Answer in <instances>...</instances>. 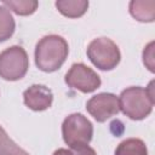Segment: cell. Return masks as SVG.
Wrapping results in <instances>:
<instances>
[{
    "label": "cell",
    "mask_w": 155,
    "mask_h": 155,
    "mask_svg": "<svg viewBox=\"0 0 155 155\" xmlns=\"http://www.w3.org/2000/svg\"><path fill=\"white\" fill-rule=\"evenodd\" d=\"M53 155H97V154L92 148L85 147L81 149H58L53 153Z\"/></svg>",
    "instance_id": "15"
},
{
    "label": "cell",
    "mask_w": 155,
    "mask_h": 155,
    "mask_svg": "<svg viewBox=\"0 0 155 155\" xmlns=\"http://www.w3.org/2000/svg\"><path fill=\"white\" fill-rule=\"evenodd\" d=\"M119 105L122 113L132 120L147 117L154 105L153 82H150L148 88L133 86L124 90L119 98Z\"/></svg>",
    "instance_id": "2"
},
{
    "label": "cell",
    "mask_w": 155,
    "mask_h": 155,
    "mask_svg": "<svg viewBox=\"0 0 155 155\" xmlns=\"http://www.w3.org/2000/svg\"><path fill=\"white\" fill-rule=\"evenodd\" d=\"M23 99L24 104L29 109L34 111H42L51 107L53 94L51 90L44 85H33L24 91Z\"/></svg>",
    "instance_id": "8"
},
{
    "label": "cell",
    "mask_w": 155,
    "mask_h": 155,
    "mask_svg": "<svg viewBox=\"0 0 155 155\" xmlns=\"http://www.w3.org/2000/svg\"><path fill=\"white\" fill-rule=\"evenodd\" d=\"M130 12L139 22H153L155 18V1L153 0L131 1Z\"/></svg>",
    "instance_id": "9"
},
{
    "label": "cell",
    "mask_w": 155,
    "mask_h": 155,
    "mask_svg": "<svg viewBox=\"0 0 155 155\" xmlns=\"http://www.w3.org/2000/svg\"><path fill=\"white\" fill-rule=\"evenodd\" d=\"M5 6H7L10 10H12L15 13L21 15V16H28L35 12L38 8V1L35 0H19V1H13V0H5L2 1Z\"/></svg>",
    "instance_id": "13"
},
{
    "label": "cell",
    "mask_w": 155,
    "mask_h": 155,
    "mask_svg": "<svg viewBox=\"0 0 155 155\" xmlns=\"http://www.w3.org/2000/svg\"><path fill=\"white\" fill-rule=\"evenodd\" d=\"M62 133L64 142L70 149H81L88 147V143L92 139L93 127L86 116L75 113L64 119Z\"/></svg>",
    "instance_id": "3"
},
{
    "label": "cell",
    "mask_w": 155,
    "mask_h": 155,
    "mask_svg": "<svg viewBox=\"0 0 155 155\" xmlns=\"http://www.w3.org/2000/svg\"><path fill=\"white\" fill-rule=\"evenodd\" d=\"M0 155H29L25 150L19 148L0 126Z\"/></svg>",
    "instance_id": "14"
},
{
    "label": "cell",
    "mask_w": 155,
    "mask_h": 155,
    "mask_svg": "<svg viewBox=\"0 0 155 155\" xmlns=\"http://www.w3.org/2000/svg\"><path fill=\"white\" fill-rule=\"evenodd\" d=\"M115 155H148V150L143 140L130 138L119 144L115 150Z\"/></svg>",
    "instance_id": "11"
},
{
    "label": "cell",
    "mask_w": 155,
    "mask_h": 155,
    "mask_svg": "<svg viewBox=\"0 0 155 155\" xmlns=\"http://www.w3.org/2000/svg\"><path fill=\"white\" fill-rule=\"evenodd\" d=\"M29 67L28 54L21 46H11L0 53V78L7 81L22 79Z\"/></svg>",
    "instance_id": "5"
},
{
    "label": "cell",
    "mask_w": 155,
    "mask_h": 155,
    "mask_svg": "<svg viewBox=\"0 0 155 155\" xmlns=\"http://www.w3.org/2000/svg\"><path fill=\"white\" fill-rule=\"evenodd\" d=\"M16 24L11 12L6 7L0 6V42L12 36Z\"/></svg>",
    "instance_id": "12"
},
{
    "label": "cell",
    "mask_w": 155,
    "mask_h": 155,
    "mask_svg": "<svg viewBox=\"0 0 155 155\" xmlns=\"http://www.w3.org/2000/svg\"><path fill=\"white\" fill-rule=\"evenodd\" d=\"M58 11L70 18L81 17L88 8V1L86 0H59L56 2Z\"/></svg>",
    "instance_id": "10"
},
{
    "label": "cell",
    "mask_w": 155,
    "mask_h": 155,
    "mask_svg": "<svg viewBox=\"0 0 155 155\" xmlns=\"http://www.w3.org/2000/svg\"><path fill=\"white\" fill-rule=\"evenodd\" d=\"M86 109L98 122H104L119 113V98L113 93H99L86 103Z\"/></svg>",
    "instance_id": "7"
},
{
    "label": "cell",
    "mask_w": 155,
    "mask_h": 155,
    "mask_svg": "<svg viewBox=\"0 0 155 155\" xmlns=\"http://www.w3.org/2000/svg\"><path fill=\"white\" fill-rule=\"evenodd\" d=\"M90 61L101 70L114 69L121 58L117 45L108 38H97L92 40L87 47Z\"/></svg>",
    "instance_id": "4"
},
{
    "label": "cell",
    "mask_w": 155,
    "mask_h": 155,
    "mask_svg": "<svg viewBox=\"0 0 155 155\" xmlns=\"http://www.w3.org/2000/svg\"><path fill=\"white\" fill-rule=\"evenodd\" d=\"M65 82L71 88L88 93L96 91L101 86V78L87 65L75 63L65 74Z\"/></svg>",
    "instance_id": "6"
},
{
    "label": "cell",
    "mask_w": 155,
    "mask_h": 155,
    "mask_svg": "<svg viewBox=\"0 0 155 155\" xmlns=\"http://www.w3.org/2000/svg\"><path fill=\"white\" fill-rule=\"evenodd\" d=\"M68 52V42L62 36L46 35L36 44L35 64L42 71H56L65 62Z\"/></svg>",
    "instance_id": "1"
}]
</instances>
